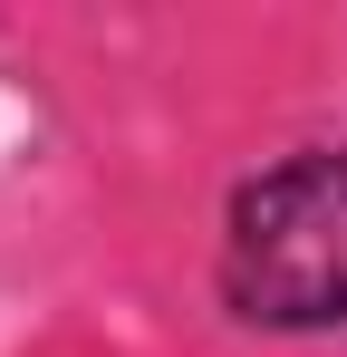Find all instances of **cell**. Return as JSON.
Masks as SVG:
<instances>
[{
	"mask_svg": "<svg viewBox=\"0 0 347 357\" xmlns=\"http://www.w3.org/2000/svg\"><path fill=\"white\" fill-rule=\"evenodd\" d=\"M213 290L261 338L347 328V145H299L231 183Z\"/></svg>",
	"mask_w": 347,
	"mask_h": 357,
	"instance_id": "obj_1",
	"label": "cell"
}]
</instances>
